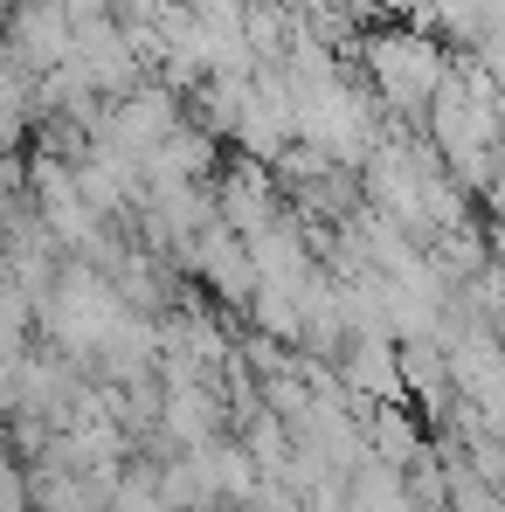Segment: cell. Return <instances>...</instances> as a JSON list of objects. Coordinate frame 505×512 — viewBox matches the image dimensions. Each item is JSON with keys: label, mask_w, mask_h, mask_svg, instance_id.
I'll return each instance as SVG.
<instances>
[{"label": "cell", "mask_w": 505, "mask_h": 512, "mask_svg": "<svg viewBox=\"0 0 505 512\" xmlns=\"http://www.w3.org/2000/svg\"><path fill=\"white\" fill-rule=\"evenodd\" d=\"M367 63H374V77L388 90V104H409L416 111L422 90H436V49L416 42V35H381V42H367Z\"/></svg>", "instance_id": "obj_2"}, {"label": "cell", "mask_w": 505, "mask_h": 512, "mask_svg": "<svg viewBox=\"0 0 505 512\" xmlns=\"http://www.w3.org/2000/svg\"><path fill=\"white\" fill-rule=\"evenodd\" d=\"M42 111V90H28L21 77V63L14 70H0V153H14L21 146V132H28V118Z\"/></svg>", "instance_id": "obj_4"}, {"label": "cell", "mask_w": 505, "mask_h": 512, "mask_svg": "<svg viewBox=\"0 0 505 512\" xmlns=\"http://www.w3.org/2000/svg\"><path fill=\"white\" fill-rule=\"evenodd\" d=\"M7 56L35 77H56L70 56H77V21L63 0H21L7 7Z\"/></svg>", "instance_id": "obj_1"}, {"label": "cell", "mask_w": 505, "mask_h": 512, "mask_svg": "<svg viewBox=\"0 0 505 512\" xmlns=\"http://www.w3.org/2000/svg\"><path fill=\"white\" fill-rule=\"evenodd\" d=\"M339 367H346L339 381H346L353 402H381V395L395 402V395L409 388V381H402V346L381 340V333H353L346 353H339Z\"/></svg>", "instance_id": "obj_3"}]
</instances>
